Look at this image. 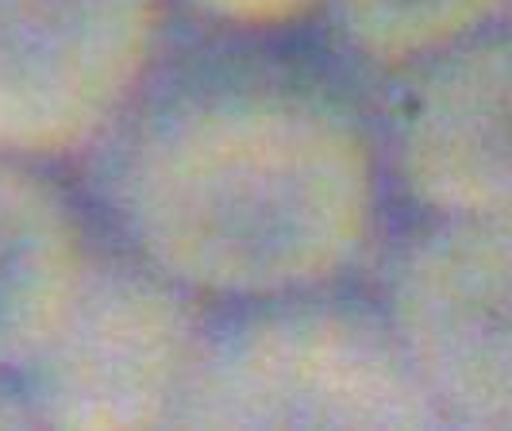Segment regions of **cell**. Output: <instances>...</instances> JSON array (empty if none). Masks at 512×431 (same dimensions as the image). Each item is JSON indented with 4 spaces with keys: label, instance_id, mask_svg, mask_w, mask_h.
<instances>
[{
    "label": "cell",
    "instance_id": "cell-10",
    "mask_svg": "<svg viewBox=\"0 0 512 431\" xmlns=\"http://www.w3.org/2000/svg\"><path fill=\"white\" fill-rule=\"evenodd\" d=\"M0 428H31V412L24 405L20 385L0 378Z\"/></svg>",
    "mask_w": 512,
    "mask_h": 431
},
{
    "label": "cell",
    "instance_id": "cell-9",
    "mask_svg": "<svg viewBox=\"0 0 512 431\" xmlns=\"http://www.w3.org/2000/svg\"><path fill=\"white\" fill-rule=\"evenodd\" d=\"M181 20L235 31H301L316 0H174Z\"/></svg>",
    "mask_w": 512,
    "mask_h": 431
},
{
    "label": "cell",
    "instance_id": "cell-5",
    "mask_svg": "<svg viewBox=\"0 0 512 431\" xmlns=\"http://www.w3.org/2000/svg\"><path fill=\"white\" fill-rule=\"evenodd\" d=\"M178 20L174 0H0V151L77 166Z\"/></svg>",
    "mask_w": 512,
    "mask_h": 431
},
{
    "label": "cell",
    "instance_id": "cell-4",
    "mask_svg": "<svg viewBox=\"0 0 512 431\" xmlns=\"http://www.w3.org/2000/svg\"><path fill=\"white\" fill-rule=\"evenodd\" d=\"M216 305L104 235L70 316L20 378L31 428H178Z\"/></svg>",
    "mask_w": 512,
    "mask_h": 431
},
{
    "label": "cell",
    "instance_id": "cell-7",
    "mask_svg": "<svg viewBox=\"0 0 512 431\" xmlns=\"http://www.w3.org/2000/svg\"><path fill=\"white\" fill-rule=\"evenodd\" d=\"M101 247L70 166L0 151V378L20 385L47 351Z\"/></svg>",
    "mask_w": 512,
    "mask_h": 431
},
{
    "label": "cell",
    "instance_id": "cell-11",
    "mask_svg": "<svg viewBox=\"0 0 512 431\" xmlns=\"http://www.w3.org/2000/svg\"><path fill=\"white\" fill-rule=\"evenodd\" d=\"M509 16H512V0H509Z\"/></svg>",
    "mask_w": 512,
    "mask_h": 431
},
{
    "label": "cell",
    "instance_id": "cell-2",
    "mask_svg": "<svg viewBox=\"0 0 512 431\" xmlns=\"http://www.w3.org/2000/svg\"><path fill=\"white\" fill-rule=\"evenodd\" d=\"M193 431L439 428L366 281L216 308L181 401Z\"/></svg>",
    "mask_w": 512,
    "mask_h": 431
},
{
    "label": "cell",
    "instance_id": "cell-1",
    "mask_svg": "<svg viewBox=\"0 0 512 431\" xmlns=\"http://www.w3.org/2000/svg\"><path fill=\"white\" fill-rule=\"evenodd\" d=\"M70 170L116 247L216 308L362 281L401 216L370 89L305 27L178 20Z\"/></svg>",
    "mask_w": 512,
    "mask_h": 431
},
{
    "label": "cell",
    "instance_id": "cell-8",
    "mask_svg": "<svg viewBox=\"0 0 512 431\" xmlns=\"http://www.w3.org/2000/svg\"><path fill=\"white\" fill-rule=\"evenodd\" d=\"M505 16L509 0H316L305 31L362 85H374Z\"/></svg>",
    "mask_w": 512,
    "mask_h": 431
},
{
    "label": "cell",
    "instance_id": "cell-3",
    "mask_svg": "<svg viewBox=\"0 0 512 431\" xmlns=\"http://www.w3.org/2000/svg\"><path fill=\"white\" fill-rule=\"evenodd\" d=\"M362 281L439 428L512 431V220L397 216Z\"/></svg>",
    "mask_w": 512,
    "mask_h": 431
},
{
    "label": "cell",
    "instance_id": "cell-6",
    "mask_svg": "<svg viewBox=\"0 0 512 431\" xmlns=\"http://www.w3.org/2000/svg\"><path fill=\"white\" fill-rule=\"evenodd\" d=\"M366 89L401 216L512 220V16Z\"/></svg>",
    "mask_w": 512,
    "mask_h": 431
}]
</instances>
